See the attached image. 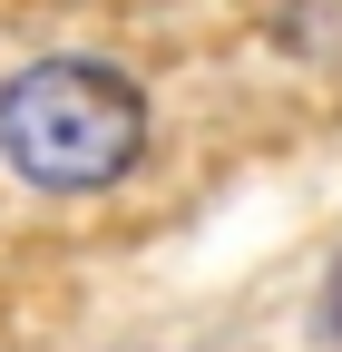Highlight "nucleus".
Masks as SVG:
<instances>
[{
	"mask_svg": "<svg viewBox=\"0 0 342 352\" xmlns=\"http://www.w3.org/2000/svg\"><path fill=\"white\" fill-rule=\"evenodd\" d=\"M137 147H147V98L108 59H39L0 88V157L30 186H59V196L117 186Z\"/></svg>",
	"mask_w": 342,
	"mask_h": 352,
	"instance_id": "1",
	"label": "nucleus"
},
{
	"mask_svg": "<svg viewBox=\"0 0 342 352\" xmlns=\"http://www.w3.org/2000/svg\"><path fill=\"white\" fill-rule=\"evenodd\" d=\"M332 333H342V264H332Z\"/></svg>",
	"mask_w": 342,
	"mask_h": 352,
	"instance_id": "2",
	"label": "nucleus"
}]
</instances>
